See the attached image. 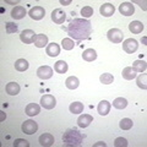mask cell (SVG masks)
Instances as JSON below:
<instances>
[{
    "label": "cell",
    "mask_w": 147,
    "mask_h": 147,
    "mask_svg": "<svg viewBox=\"0 0 147 147\" xmlns=\"http://www.w3.org/2000/svg\"><path fill=\"white\" fill-rule=\"evenodd\" d=\"M66 32L71 37V39L80 42L82 39L90 38L92 33V24L86 18H74L69 24Z\"/></svg>",
    "instance_id": "1"
},
{
    "label": "cell",
    "mask_w": 147,
    "mask_h": 147,
    "mask_svg": "<svg viewBox=\"0 0 147 147\" xmlns=\"http://www.w3.org/2000/svg\"><path fill=\"white\" fill-rule=\"evenodd\" d=\"M85 135H82L76 129H69L63 135V142L65 146H81Z\"/></svg>",
    "instance_id": "2"
},
{
    "label": "cell",
    "mask_w": 147,
    "mask_h": 147,
    "mask_svg": "<svg viewBox=\"0 0 147 147\" xmlns=\"http://www.w3.org/2000/svg\"><path fill=\"white\" fill-rule=\"evenodd\" d=\"M22 132H25L27 135H33L38 130V124L34 120H26L25 123H22Z\"/></svg>",
    "instance_id": "3"
},
{
    "label": "cell",
    "mask_w": 147,
    "mask_h": 147,
    "mask_svg": "<svg viewBox=\"0 0 147 147\" xmlns=\"http://www.w3.org/2000/svg\"><path fill=\"white\" fill-rule=\"evenodd\" d=\"M123 37H124V33L119 28H112V30H109L107 33V38L112 43H121Z\"/></svg>",
    "instance_id": "4"
},
{
    "label": "cell",
    "mask_w": 147,
    "mask_h": 147,
    "mask_svg": "<svg viewBox=\"0 0 147 147\" xmlns=\"http://www.w3.org/2000/svg\"><path fill=\"white\" fill-rule=\"evenodd\" d=\"M123 49L125 50L126 53L132 54L139 49V43H137V40L134 38H127L126 40L123 42Z\"/></svg>",
    "instance_id": "5"
},
{
    "label": "cell",
    "mask_w": 147,
    "mask_h": 147,
    "mask_svg": "<svg viewBox=\"0 0 147 147\" xmlns=\"http://www.w3.org/2000/svg\"><path fill=\"white\" fill-rule=\"evenodd\" d=\"M28 15H30V17L32 18V20L39 21V20H42V18L44 17L45 10H44V7H42V6H34V7H31V10L28 11Z\"/></svg>",
    "instance_id": "6"
},
{
    "label": "cell",
    "mask_w": 147,
    "mask_h": 147,
    "mask_svg": "<svg viewBox=\"0 0 147 147\" xmlns=\"http://www.w3.org/2000/svg\"><path fill=\"white\" fill-rule=\"evenodd\" d=\"M40 104L44 109H53L57 104V99L53 94H44L42 98H40Z\"/></svg>",
    "instance_id": "7"
},
{
    "label": "cell",
    "mask_w": 147,
    "mask_h": 147,
    "mask_svg": "<svg viewBox=\"0 0 147 147\" xmlns=\"http://www.w3.org/2000/svg\"><path fill=\"white\" fill-rule=\"evenodd\" d=\"M36 37H37V34L34 33V31H32V30H25V31L21 32L20 39L25 44H31V43H34Z\"/></svg>",
    "instance_id": "8"
},
{
    "label": "cell",
    "mask_w": 147,
    "mask_h": 147,
    "mask_svg": "<svg viewBox=\"0 0 147 147\" xmlns=\"http://www.w3.org/2000/svg\"><path fill=\"white\" fill-rule=\"evenodd\" d=\"M65 18H66V13H65V11H64L63 9H55V10H53L52 20H53L54 24L61 25V24H64Z\"/></svg>",
    "instance_id": "9"
},
{
    "label": "cell",
    "mask_w": 147,
    "mask_h": 147,
    "mask_svg": "<svg viewBox=\"0 0 147 147\" xmlns=\"http://www.w3.org/2000/svg\"><path fill=\"white\" fill-rule=\"evenodd\" d=\"M37 76L42 80H48L53 76V69L48 65L40 66V67H38V70H37Z\"/></svg>",
    "instance_id": "10"
},
{
    "label": "cell",
    "mask_w": 147,
    "mask_h": 147,
    "mask_svg": "<svg viewBox=\"0 0 147 147\" xmlns=\"http://www.w3.org/2000/svg\"><path fill=\"white\" fill-rule=\"evenodd\" d=\"M119 11L124 16H131L135 12V7L131 3H121L119 5Z\"/></svg>",
    "instance_id": "11"
},
{
    "label": "cell",
    "mask_w": 147,
    "mask_h": 147,
    "mask_svg": "<svg viewBox=\"0 0 147 147\" xmlns=\"http://www.w3.org/2000/svg\"><path fill=\"white\" fill-rule=\"evenodd\" d=\"M99 12H100V15L104 16V17H110L112 15H114V12H115V7H114V5H112V4L105 3L100 6Z\"/></svg>",
    "instance_id": "12"
},
{
    "label": "cell",
    "mask_w": 147,
    "mask_h": 147,
    "mask_svg": "<svg viewBox=\"0 0 147 147\" xmlns=\"http://www.w3.org/2000/svg\"><path fill=\"white\" fill-rule=\"evenodd\" d=\"M92 121H93L92 115H90V114H81L79 117V119H77V125H79V127L85 129L87 126H90V124Z\"/></svg>",
    "instance_id": "13"
},
{
    "label": "cell",
    "mask_w": 147,
    "mask_h": 147,
    "mask_svg": "<svg viewBox=\"0 0 147 147\" xmlns=\"http://www.w3.org/2000/svg\"><path fill=\"white\" fill-rule=\"evenodd\" d=\"M39 145L44 146V147H49L54 144V136L52 134H42L39 136Z\"/></svg>",
    "instance_id": "14"
},
{
    "label": "cell",
    "mask_w": 147,
    "mask_h": 147,
    "mask_svg": "<svg viewBox=\"0 0 147 147\" xmlns=\"http://www.w3.org/2000/svg\"><path fill=\"white\" fill-rule=\"evenodd\" d=\"M26 16V9L24 6H15L11 10V17L15 18V20H21Z\"/></svg>",
    "instance_id": "15"
},
{
    "label": "cell",
    "mask_w": 147,
    "mask_h": 147,
    "mask_svg": "<svg viewBox=\"0 0 147 147\" xmlns=\"http://www.w3.org/2000/svg\"><path fill=\"white\" fill-rule=\"evenodd\" d=\"M45 52H47V54L49 55V57H52V58L58 57V55L60 54V47H59V44L53 42V43H50V44L47 45V50H45Z\"/></svg>",
    "instance_id": "16"
},
{
    "label": "cell",
    "mask_w": 147,
    "mask_h": 147,
    "mask_svg": "<svg viewBox=\"0 0 147 147\" xmlns=\"http://www.w3.org/2000/svg\"><path fill=\"white\" fill-rule=\"evenodd\" d=\"M20 90H21V87L18 84H16V82H9L6 85V93L10 94V96L18 94L20 93Z\"/></svg>",
    "instance_id": "17"
},
{
    "label": "cell",
    "mask_w": 147,
    "mask_h": 147,
    "mask_svg": "<svg viewBox=\"0 0 147 147\" xmlns=\"http://www.w3.org/2000/svg\"><path fill=\"white\" fill-rule=\"evenodd\" d=\"M40 113V107L37 103H30L26 107V114L28 117H34Z\"/></svg>",
    "instance_id": "18"
},
{
    "label": "cell",
    "mask_w": 147,
    "mask_h": 147,
    "mask_svg": "<svg viewBox=\"0 0 147 147\" xmlns=\"http://www.w3.org/2000/svg\"><path fill=\"white\" fill-rule=\"evenodd\" d=\"M129 30H130L131 33H141L142 31H144V24L140 21H132L130 22V25H129Z\"/></svg>",
    "instance_id": "19"
},
{
    "label": "cell",
    "mask_w": 147,
    "mask_h": 147,
    "mask_svg": "<svg viewBox=\"0 0 147 147\" xmlns=\"http://www.w3.org/2000/svg\"><path fill=\"white\" fill-rule=\"evenodd\" d=\"M48 44V37L40 33V34H37L36 39H34V45L37 48H44L45 45Z\"/></svg>",
    "instance_id": "20"
},
{
    "label": "cell",
    "mask_w": 147,
    "mask_h": 147,
    "mask_svg": "<svg viewBox=\"0 0 147 147\" xmlns=\"http://www.w3.org/2000/svg\"><path fill=\"white\" fill-rule=\"evenodd\" d=\"M98 113L100 114V115H107V114L110 112V103L108 102V100H102L99 104H98Z\"/></svg>",
    "instance_id": "21"
},
{
    "label": "cell",
    "mask_w": 147,
    "mask_h": 147,
    "mask_svg": "<svg viewBox=\"0 0 147 147\" xmlns=\"http://www.w3.org/2000/svg\"><path fill=\"white\" fill-rule=\"evenodd\" d=\"M82 58H84V60L86 61H93L96 60V58H97V52H96L94 49H86L84 53H82Z\"/></svg>",
    "instance_id": "22"
},
{
    "label": "cell",
    "mask_w": 147,
    "mask_h": 147,
    "mask_svg": "<svg viewBox=\"0 0 147 147\" xmlns=\"http://www.w3.org/2000/svg\"><path fill=\"white\" fill-rule=\"evenodd\" d=\"M65 85L69 90H76L77 87L80 86V81L77 77L75 76H70V77H67L66 81H65Z\"/></svg>",
    "instance_id": "23"
},
{
    "label": "cell",
    "mask_w": 147,
    "mask_h": 147,
    "mask_svg": "<svg viewBox=\"0 0 147 147\" xmlns=\"http://www.w3.org/2000/svg\"><path fill=\"white\" fill-rule=\"evenodd\" d=\"M67 63L66 61H64V60H59L55 63V65H54V70L57 71L58 74H65L67 71Z\"/></svg>",
    "instance_id": "24"
},
{
    "label": "cell",
    "mask_w": 147,
    "mask_h": 147,
    "mask_svg": "<svg viewBox=\"0 0 147 147\" xmlns=\"http://www.w3.org/2000/svg\"><path fill=\"white\" fill-rule=\"evenodd\" d=\"M121 75H123V77L125 80H132V79H135L136 77V71L131 66H127V67H125L123 70Z\"/></svg>",
    "instance_id": "25"
},
{
    "label": "cell",
    "mask_w": 147,
    "mask_h": 147,
    "mask_svg": "<svg viewBox=\"0 0 147 147\" xmlns=\"http://www.w3.org/2000/svg\"><path fill=\"white\" fill-rule=\"evenodd\" d=\"M132 69L136 72H145L147 69V64L144 60H135L134 64H132Z\"/></svg>",
    "instance_id": "26"
},
{
    "label": "cell",
    "mask_w": 147,
    "mask_h": 147,
    "mask_svg": "<svg viewBox=\"0 0 147 147\" xmlns=\"http://www.w3.org/2000/svg\"><path fill=\"white\" fill-rule=\"evenodd\" d=\"M69 109H70V113H72V114H80L84 112V104L81 102H74L70 104Z\"/></svg>",
    "instance_id": "27"
},
{
    "label": "cell",
    "mask_w": 147,
    "mask_h": 147,
    "mask_svg": "<svg viewBox=\"0 0 147 147\" xmlns=\"http://www.w3.org/2000/svg\"><path fill=\"white\" fill-rule=\"evenodd\" d=\"M15 69L17 71H26L28 69V61L26 59H17L15 61Z\"/></svg>",
    "instance_id": "28"
},
{
    "label": "cell",
    "mask_w": 147,
    "mask_h": 147,
    "mask_svg": "<svg viewBox=\"0 0 147 147\" xmlns=\"http://www.w3.org/2000/svg\"><path fill=\"white\" fill-rule=\"evenodd\" d=\"M127 105V100L123 97H118L113 100V107L117 109H125Z\"/></svg>",
    "instance_id": "29"
},
{
    "label": "cell",
    "mask_w": 147,
    "mask_h": 147,
    "mask_svg": "<svg viewBox=\"0 0 147 147\" xmlns=\"http://www.w3.org/2000/svg\"><path fill=\"white\" fill-rule=\"evenodd\" d=\"M132 125H134V123H132V120L129 118H124L120 120V123H119V126H120L121 130H130L132 127Z\"/></svg>",
    "instance_id": "30"
},
{
    "label": "cell",
    "mask_w": 147,
    "mask_h": 147,
    "mask_svg": "<svg viewBox=\"0 0 147 147\" xmlns=\"http://www.w3.org/2000/svg\"><path fill=\"white\" fill-rule=\"evenodd\" d=\"M99 80L100 82H102L103 85H110V84H113V81H114V77L112 74H108V72H104L100 75L99 77Z\"/></svg>",
    "instance_id": "31"
},
{
    "label": "cell",
    "mask_w": 147,
    "mask_h": 147,
    "mask_svg": "<svg viewBox=\"0 0 147 147\" xmlns=\"http://www.w3.org/2000/svg\"><path fill=\"white\" fill-rule=\"evenodd\" d=\"M136 84L142 90H146L147 88V75H146V74H141V75L137 77Z\"/></svg>",
    "instance_id": "32"
},
{
    "label": "cell",
    "mask_w": 147,
    "mask_h": 147,
    "mask_svg": "<svg viewBox=\"0 0 147 147\" xmlns=\"http://www.w3.org/2000/svg\"><path fill=\"white\" fill-rule=\"evenodd\" d=\"M61 45L65 50H71L75 47V43H74V39H71V38H64L61 40Z\"/></svg>",
    "instance_id": "33"
},
{
    "label": "cell",
    "mask_w": 147,
    "mask_h": 147,
    "mask_svg": "<svg viewBox=\"0 0 147 147\" xmlns=\"http://www.w3.org/2000/svg\"><path fill=\"white\" fill-rule=\"evenodd\" d=\"M81 15L84 16V18H88L93 15V7L92 6H84L81 9Z\"/></svg>",
    "instance_id": "34"
},
{
    "label": "cell",
    "mask_w": 147,
    "mask_h": 147,
    "mask_svg": "<svg viewBox=\"0 0 147 147\" xmlns=\"http://www.w3.org/2000/svg\"><path fill=\"white\" fill-rule=\"evenodd\" d=\"M18 30V26L13 22H6V33H16Z\"/></svg>",
    "instance_id": "35"
},
{
    "label": "cell",
    "mask_w": 147,
    "mask_h": 147,
    "mask_svg": "<svg viewBox=\"0 0 147 147\" xmlns=\"http://www.w3.org/2000/svg\"><path fill=\"white\" fill-rule=\"evenodd\" d=\"M114 146L115 147H126L127 146V140L124 137H117L114 141Z\"/></svg>",
    "instance_id": "36"
},
{
    "label": "cell",
    "mask_w": 147,
    "mask_h": 147,
    "mask_svg": "<svg viewBox=\"0 0 147 147\" xmlns=\"http://www.w3.org/2000/svg\"><path fill=\"white\" fill-rule=\"evenodd\" d=\"M13 146L15 147H30V142L24 139H17L13 141Z\"/></svg>",
    "instance_id": "37"
},
{
    "label": "cell",
    "mask_w": 147,
    "mask_h": 147,
    "mask_svg": "<svg viewBox=\"0 0 147 147\" xmlns=\"http://www.w3.org/2000/svg\"><path fill=\"white\" fill-rule=\"evenodd\" d=\"M60 4H61V5H70V4H71V0H66V1H64V0H61Z\"/></svg>",
    "instance_id": "38"
},
{
    "label": "cell",
    "mask_w": 147,
    "mask_h": 147,
    "mask_svg": "<svg viewBox=\"0 0 147 147\" xmlns=\"http://www.w3.org/2000/svg\"><path fill=\"white\" fill-rule=\"evenodd\" d=\"M5 118H6V114L3 113V112H0V121H3Z\"/></svg>",
    "instance_id": "39"
},
{
    "label": "cell",
    "mask_w": 147,
    "mask_h": 147,
    "mask_svg": "<svg viewBox=\"0 0 147 147\" xmlns=\"http://www.w3.org/2000/svg\"><path fill=\"white\" fill-rule=\"evenodd\" d=\"M97 146H105V144H104V142H98V144H94V147H97Z\"/></svg>",
    "instance_id": "40"
},
{
    "label": "cell",
    "mask_w": 147,
    "mask_h": 147,
    "mask_svg": "<svg viewBox=\"0 0 147 147\" xmlns=\"http://www.w3.org/2000/svg\"><path fill=\"white\" fill-rule=\"evenodd\" d=\"M6 3H9V4H17L18 1H6Z\"/></svg>",
    "instance_id": "41"
}]
</instances>
